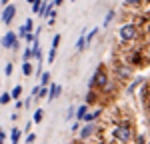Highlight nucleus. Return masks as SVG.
<instances>
[{
  "instance_id": "obj_18",
  "label": "nucleus",
  "mask_w": 150,
  "mask_h": 144,
  "mask_svg": "<svg viewBox=\"0 0 150 144\" xmlns=\"http://www.w3.org/2000/svg\"><path fill=\"white\" fill-rule=\"evenodd\" d=\"M42 118H44V110H42V108H38V110L34 112V122L38 124V122H42Z\"/></svg>"
},
{
  "instance_id": "obj_11",
  "label": "nucleus",
  "mask_w": 150,
  "mask_h": 144,
  "mask_svg": "<svg viewBox=\"0 0 150 144\" xmlns=\"http://www.w3.org/2000/svg\"><path fill=\"white\" fill-rule=\"evenodd\" d=\"M114 16H116L114 8H112V10H108V14H106V16H104V22H102V26H104V28H106V26H110V22H112V20H114Z\"/></svg>"
},
{
  "instance_id": "obj_25",
  "label": "nucleus",
  "mask_w": 150,
  "mask_h": 144,
  "mask_svg": "<svg viewBox=\"0 0 150 144\" xmlns=\"http://www.w3.org/2000/svg\"><path fill=\"white\" fill-rule=\"evenodd\" d=\"M60 40H62V36H60V34H56V36H54V38H52V48H58Z\"/></svg>"
},
{
  "instance_id": "obj_19",
  "label": "nucleus",
  "mask_w": 150,
  "mask_h": 144,
  "mask_svg": "<svg viewBox=\"0 0 150 144\" xmlns=\"http://www.w3.org/2000/svg\"><path fill=\"white\" fill-rule=\"evenodd\" d=\"M46 60H48V64H52V62L56 60V48H50V52H48Z\"/></svg>"
},
{
  "instance_id": "obj_5",
  "label": "nucleus",
  "mask_w": 150,
  "mask_h": 144,
  "mask_svg": "<svg viewBox=\"0 0 150 144\" xmlns=\"http://www.w3.org/2000/svg\"><path fill=\"white\" fill-rule=\"evenodd\" d=\"M14 14H16V6H14V4L4 6V8H2V22L8 26V24L12 22V18H14Z\"/></svg>"
},
{
  "instance_id": "obj_30",
  "label": "nucleus",
  "mask_w": 150,
  "mask_h": 144,
  "mask_svg": "<svg viewBox=\"0 0 150 144\" xmlns=\"http://www.w3.org/2000/svg\"><path fill=\"white\" fill-rule=\"evenodd\" d=\"M124 4H128V6L130 4H140V0H124Z\"/></svg>"
},
{
  "instance_id": "obj_21",
  "label": "nucleus",
  "mask_w": 150,
  "mask_h": 144,
  "mask_svg": "<svg viewBox=\"0 0 150 144\" xmlns=\"http://www.w3.org/2000/svg\"><path fill=\"white\" fill-rule=\"evenodd\" d=\"M32 56H34V50H32V48H26V50H24V62H26V60H30L32 58Z\"/></svg>"
},
{
  "instance_id": "obj_29",
  "label": "nucleus",
  "mask_w": 150,
  "mask_h": 144,
  "mask_svg": "<svg viewBox=\"0 0 150 144\" xmlns=\"http://www.w3.org/2000/svg\"><path fill=\"white\" fill-rule=\"evenodd\" d=\"M24 140H26V142H34V140H36V134H28Z\"/></svg>"
},
{
  "instance_id": "obj_23",
  "label": "nucleus",
  "mask_w": 150,
  "mask_h": 144,
  "mask_svg": "<svg viewBox=\"0 0 150 144\" xmlns=\"http://www.w3.org/2000/svg\"><path fill=\"white\" fill-rule=\"evenodd\" d=\"M36 98H48V88H46V86H42V88H40V92H38Z\"/></svg>"
},
{
  "instance_id": "obj_32",
  "label": "nucleus",
  "mask_w": 150,
  "mask_h": 144,
  "mask_svg": "<svg viewBox=\"0 0 150 144\" xmlns=\"http://www.w3.org/2000/svg\"><path fill=\"white\" fill-rule=\"evenodd\" d=\"M52 2H54V6L58 8V6H62V2H64V0H52Z\"/></svg>"
},
{
  "instance_id": "obj_26",
  "label": "nucleus",
  "mask_w": 150,
  "mask_h": 144,
  "mask_svg": "<svg viewBox=\"0 0 150 144\" xmlns=\"http://www.w3.org/2000/svg\"><path fill=\"white\" fill-rule=\"evenodd\" d=\"M140 82H142V78H136V80H134V82L130 84V88H128V92H134V88H136V86H138Z\"/></svg>"
},
{
  "instance_id": "obj_12",
  "label": "nucleus",
  "mask_w": 150,
  "mask_h": 144,
  "mask_svg": "<svg viewBox=\"0 0 150 144\" xmlns=\"http://www.w3.org/2000/svg\"><path fill=\"white\" fill-rule=\"evenodd\" d=\"M86 112H88V106H86V104H80V106L76 108V118H78V120H82Z\"/></svg>"
},
{
  "instance_id": "obj_4",
  "label": "nucleus",
  "mask_w": 150,
  "mask_h": 144,
  "mask_svg": "<svg viewBox=\"0 0 150 144\" xmlns=\"http://www.w3.org/2000/svg\"><path fill=\"white\" fill-rule=\"evenodd\" d=\"M18 38L20 36L14 34V32H6L2 36V48H16L18 46Z\"/></svg>"
},
{
  "instance_id": "obj_28",
  "label": "nucleus",
  "mask_w": 150,
  "mask_h": 144,
  "mask_svg": "<svg viewBox=\"0 0 150 144\" xmlns=\"http://www.w3.org/2000/svg\"><path fill=\"white\" fill-rule=\"evenodd\" d=\"M74 116H76V108H74V106H70V108H68V116H66V118L72 120Z\"/></svg>"
},
{
  "instance_id": "obj_34",
  "label": "nucleus",
  "mask_w": 150,
  "mask_h": 144,
  "mask_svg": "<svg viewBox=\"0 0 150 144\" xmlns=\"http://www.w3.org/2000/svg\"><path fill=\"white\" fill-rule=\"evenodd\" d=\"M26 2H30V4H32V2H34V0H26Z\"/></svg>"
},
{
  "instance_id": "obj_20",
  "label": "nucleus",
  "mask_w": 150,
  "mask_h": 144,
  "mask_svg": "<svg viewBox=\"0 0 150 144\" xmlns=\"http://www.w3.org/2000/svg\"><path fill=\"white\" fill-rule=\"evenodd\" d=\"M20 94H22V86L16 84V86L12 88V96H14V98H20Z\"/></svg>"
},
{
  "instance_id": "obj_1",
  "label": "nucleus",
  "mask_w": 150,
  "mask_h": 144,
  "mask_svg": "<svg viewBox=\"0 0 150 144\" xmlns=\"http://www.w3.org/2000/svg\"><path fill=\"white\" fill-rule=\"evenodd\" d=\"M112 136H114V140H118V142H130L132 136H134V132H132V128L128 124H118L114 130H112Z\"/></svg>"
},
{
  "instance_id": "obj_17",
  "label": "nucleus",
  "mask_w": 150,
  "mask_h": 144,
  "mask_svg": "<svg viewBox=\"0 0 150 144\" xmlns=\"http://www.w3.org/2000/svg\"><path fill=\"white\" fill-rule=\"evenodd\" d=\"M12 98H14V96H12V92H4V94H2V98H0L2 106H4V104H8V102H10Z\"/></svg>"
},
{
  "instance_id": "obj_6",
  "label": "nucleus",
  "mask_w": 150,
  "mask_h": 144,
  "mask_svg": "<svg viewBox=\"0 0 150 144\" xmlns=\"http://www.w3.org/2000/svg\"><path fill=\"white\" fill-rule=\"evenodd\" d=\"M62 94V86L60 84H50V92H48V100H56Z\"/></svg>"
},
{
  "instance_id": "obj_31",
  "label": "nucleus",
  "mask_w": 150,
  "mask_h": 144,
  "mask_svg": "<svg viewBox=\"0 0 150 144\" xmlns=\"http://www.w3.org/2000/svg\"><path fill=\"white\" fill-rule=\"evenodd\" d=\"M14 106H16V108H18V110H20V108H24V106H26V104H24V102H20V100H18V102H16V104H14Z\"/></svg>"
},
{
  "instance_id": "obj_27",
  "label": "nucleus",
  "mask_w": 150,
  "mask_h": 144,
  "mask_svg": "<svg viewBox=\"0 0 150 144\" xmlns=\"http://www.w3.org/2000/svg\"><path fill=\"white\" fill-rule=\"evenodd\" d=\"M4 76H12V64H10V62L4 66Z\"/></svg>"
},
{
  "instance_id": "obj_16",
  "label": "nucleus",
  "mask_w": 150,
  "mask_h": 144,
  "mask_svg": "<svg viewBox=\"0 0 150 144\" xmlns=\"http://www.w3.org/2000/svg\"><path fill=\"white\" fill-rule=\"evenodd\" d=\"M20 136H22V132L18 130V128H14L12 134H10V140H12V142H18V140H20Z\"/></svg>"
},
{
  "instance_id": "obj_22",
  "label": "nucleus",
  "mask_w": 150,
  "mask_h": 144,
  "mask_svg": "<svg viewBox=\"0 0 150 144\" xmlns=\"http://www.w3.org/2000/svg\"><path fill=\"white\" fill-rule=\"evenodd\" d=\"M96 34H98V28H92V30L88 32V36H86V38H88V44L94 40V36H96Z\"/></svg>"
},
{
  "instance_id": "obj_2",
  "label": "nucleus",
  "mask_w": 150,
  "mask_h": 144,
  "mask_svg": "<svg viewBox=\"0 0 150 144\" xmlns=\"http://www.w3.org/2000/svg\"><path fill=\"white\" fill-rule=\"evenodd\" d=\"M118 34H120V40H122V42H130V40L136 36V26H134V24H124Z\"/></svg>"
},
{
  "instance_id": "obj_9",
  "label": "nucleus",
  "mask_w": 150,
  "mask_h": 144,
  "mask_svg": "<svg viewBox=\"0 0 150 144\" xmlns=\"http://www.w3.org/2000/svg\"><path fill=\"white\" fill-rule=\"evenodd\" d=\"M52 8H56V6H54V2H50V4H46V2H44V6H42V12H40V16H42V18L50 16V14H52Z\"/></svg>"
},
{
  "instance_id": "obj_24",
  "label": "nucleus",
  "mask_w": 150,
  "mask_h": 144,
  "mask_svg": "<svg viewBox=\"0 0 150 144\" xmlns=\"http://www.w3.org/2000/svg\"><path fill=\"white\" fill-rule=\"evenodd\" d=\"M24 28H26L28 32H30V30L34 28V22H32V18H26V22H24Z\"/></svg>"
},
{
  "instance_id": "obj_3",
  "label": "nucleus",
  "mask_w": 150,
  "mask_h": 144,
  "mask_svg": "<svg viewBox=\"0 0 150 144\" xmlns=\"http://www.w3.org/2000/svg\"><path fill=\"white\" fill-rule=\"evenodd\" d=\"M90 86L106 88V86H108V76H106V72H102V70H96V74H94V78L90 80Z\"/></svg>"
},
{
  "instance_id": "obj_35",
  "label": "nucleus",
  "mask_w": 150,
  "mask_h": 144,
  "mask_svg": "<svg viewBox=\"0 0 150 144\" xmlns=\"http://www.w3.org/2000/svg\"><path fill=\"white\" fill-rule=\"evenodd\" d=\"M72 2H74V0H72Z\"/></svg>"
},
{
  "instance_id": "obj_10",
  "label": "nucleus",
  "mask_w": 150,
  "mask_h": 144,
  "mask_svg": "<svg viewBox=\"0 0 150 144\" xmlns=\"http://www.w3.org/2000/svg\"><path fill=\"white\" fill-rule=\"evenodd\" d=\"M86 46H88V38L82 34L80 38H78V42H76V50H78V52H82V50H84Z\"/></svg>"
},
{
  "instance_id": "obj_13",
  "label": "nucleus",
  "mask_w": 150,
  "mask_h": 144,
  "mask_svg": "<svg viewBox=\"0 0 150 144\" xmlns=\"http://www.w3.org/2000/svg\"><path fill=\"white\" fill-rule=\"evenodd\" d=\"M32 72H34V68H32V64H30V62L26 60V62L22 64V74H24V76H30Z\"/></svg>"
},
{
  "instance_id": "obj_7",
  "label": "nucleus",
  "mask_w": 150,
  "mask_h": 144,
  "mask_svg": "<svg viewBox=\"0 0 150 144\" xmlns=\"http://www.w3.org/2000/svg\"><path fill=\"white\" fill-rule=\"evenodd\" d=\"M94 130H96V128H94L92 122H86V126L80 130V138H88L90 134H94Z\"/></svg>"
},
{
  "instance_id": "obj_33",
  "label": "nucleus",
  "mask_w": 150,
  "mask_h": 144,
  "mask_svg": "<svg viewBox=\"0 0 150 144\" xmlns=\"http://www.w3.org/2000/svg\"><path fill=\"white\" fill-rule=\"evenodd\" d=\"M8 4H10V0H2V8H4V6H8Z\"/></svg>"
},
{
  "instance_id": "obj_14",
  "label": "nucleus",
  "mask_w": 150,
  "mask_h": 144,
  "mask_svg": "<svg viewBox=\"0 0 150 144\" xmlns=\"http://www.w3.org/2000/svg\"><path fill=\"white\" fill-rule=\"evenodd\" d=\"M42 6H44L42 0H34V2H32V12H34V14H40V12H42Z\"/></svg>"
},
{
  "instance_id": "obj_8",
  "label": "nucleus",
  "mask_w": 150,
  "mask_h": 144,
  "mask_svg": "<svg viewBox=\"0 0 150 144\" xmlns=\"http://www.w3.org/2000/svg\"><path fill=\"white\" fill-rule=\"evenodd\" d=\"M98 116H100V108H98V110H94V112H86V114H84V118H82V122H94Z\"/></svg>"
},
{
  "instance_id": "obj_15",
  "label": "nucleus",
  "mask_w": 150,
  "mask_h": 144,
  "mask_svg": "<svg viewBox=\"0 0 150 144\" xmlns=\"http://www.w3.org/2000/svg\"><path fill=\"white\" fill-rule=\"evenodd\" d=\"M48 82H50V72H42L40 74V84L42 86H48Z\"/></svg>"
}]
</instances>
